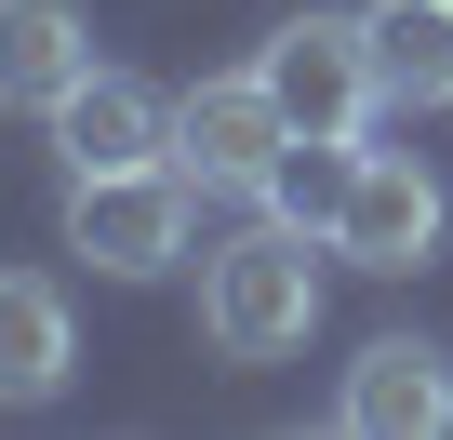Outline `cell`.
<instances>
[{"instance_id":"6da1fadb","label":"cell","mask_w":453,"mask_h":440,"mask_svg":"<svg viewBox=\"0 0 453 440\" xmlns=\"http://www.w3.org/2000/svg\"><path fill=\"white\" fill-rule=\"evenodd\" d=\"M320 254H334V241L254 213V228L213 241V267H200V334H213L226 360H294V347L320 334Z\"/></svg>"},{"instance_id":"7a4b0ae2","label":"cell","mask_w":453,"mask_h":440,"mask_svg":"<svg viewBox=\"0 0 453 440\" xmlns=\"http://www.w3.org/2000/svg\"><path fill=\"white\" fill-rule=\"evenodd\" d=\"M280 147H294V107L267 94V67H226V81H187L173 94V174L213 187V200H254Z\"/></svg>"},{"instance_id":"3957f363","label":"cell","mask_w":453,"mask_h":440,"mask_svg":"<svg viewBox=\"0 0 453 440\" xmlns=\"http://www.w3.org/2000/svg\"><path fill=\"white\" fill-rule=\"evenodd\" d=\"M187 200L200 187L173 160H147V174H67V254L107 267V281H160L187 254Z\"/></svg>"},{"instance_id":"277c9868","label":"cell","mask_w":453,"mask_h":440,"mask_svg":"<svg viewBox=\"0 0 453 440\" xmlns=\"http://www.w3.org/2000/svg\"><path fill=\"white\" fill-rule=\"evenodd\" d=\"M254 67H267V94L294 107V134H360V120L387 107V81H373V27H360V14H280Z\"/></svg>"},{"instance_id":"5b68a950","label":"cell","mask_w":453,"mask_h":440,"mask_svg":"<svg viewBox=\"0 0 453 440\" xmlns=\"http://www.w3.org/2000/svg\"><path fill=\"white\" fill-rule=\"evenodd\" d=\"M334 254L373 267V281H413V267L440 254V174H426L413 147H360V187H347Z\"/></svg>"},{"instance_id":"8992f818","label":"cell","mask_w":453,"mask_h":440,"mask_svg":"<svg viewBox=\"0 0 453 440\" xmlns=\"http://www.w3.org/2000/svg\"><path fill=\"white\" fill-rule=\"evenodd\" d=\"M334 427H347V440H440V427H453V360L413 347V334H373V347L347 360Z\"/></svg>"},{"instance_id":"52a82bcc","label":"cell","mask_w":453,"mask_h":440,"mask_svg":"<svg viewBox=\"0 0 453 440\" xmlns=\"http://www.w3.org/2000/svg\"><path fill=\"white\" fill-rule=\"evenodd\" d=\"M54 160H67V174H147V160H173V107H160L147 81L94 67V81L54 107Z\"/></svg>"},{"instance_id":"ba28073f","label":"cell","mask_w":453,"mask_h":440,"mask_svg":"<svg viewBox=\"0 0 453 440\" xmlns=\"http://www.w3.org/2000/svg\"><path fill=\"white\" fill-rule=\"evenodd\" d=\"M81 81H94V27H81V0H0V107L54 120Z\"/></svg>"},{"instance_id":"9c48e42d","label":"cell","mask_w":453,"mask_h":440,"mask_svg":"<svg viewBox=\"0 0 453 440\" xmlns=\"http://www.w3.org/2000/svg\"><path fill=\"white\" fill-rule=\"evenodd\" d=\"M67 374H81L67 294H54L41 267H0V413H41V400H67Z\"/></svg>"},{"instance_id":"30bf717a","label":"cell","mask_w":453,"mask_h":440,"mask_svg":"<svg viewBox=\"0 0 453 440\" xmlns=\"http://www.w3.org/2000/svg\"><path fill=\"white\" fill-rule=\"evenodd\" d=\"M373 81L387 107H453V0H373Z\"/></svg>"},{"instance_id":"8fae6325","label":"cell","mask_w":453,"mask_h":440,"mask_svg":"<svg viewBox=\"0 0 453 440\" xmlns=\"http://www.w3.org/2000/svg\"><path fill=\"white\" fill-rule=\"evenodd\" d=\"M347 187H360V134H294V147L267 160L254 213H280V228H307V241H334V228H347Z\"/></svg>"}]
</instances>
